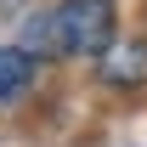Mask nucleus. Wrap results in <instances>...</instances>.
<instances>
[{"instance_id": "obj_1", "label": "nucleus", "mask_w": 147, "mask_h": 147, "mask_svg": "<svg viewBox=\"0 0 147 147\" xmlns=\"http://www.w3.org/2000/svg\"><path fill=\"white\" fill-rule=\"evenodd\" d=\"M119 40V6L113 0H51V6H40L34 17L23 23V51L28 57H102Z\"/></svg>"}, {"instance_id": "obj_2", "label": "nucleus", "mask_w": 147, "mask_h": 147, "mask_svg": "<svg viewBox=\"0 0 147 147\" xmlns=\"http://www.w3.org/2000/svg\"><path fill=\"white\" fill-rule=\"evenodd\" d=\"M96 79L113 91H136L147 85V40H113L108 51L96 57Z\"/></svg>"}, {"instance_id": "obj_3", "label": "nucleus", "mask_w": 147, "mask_h": 147, "mask_svg": "<svg viewBox=\"0 0 147 147\" xmlns=\"http://www.w3.org/2000/svg\"><path fill=\"white\" fill-rule=\"evenodd\" d=\"M34 74H40V57H28L23 45H0V108H17L34 91Z\"/></svg>"}]
</instances>
